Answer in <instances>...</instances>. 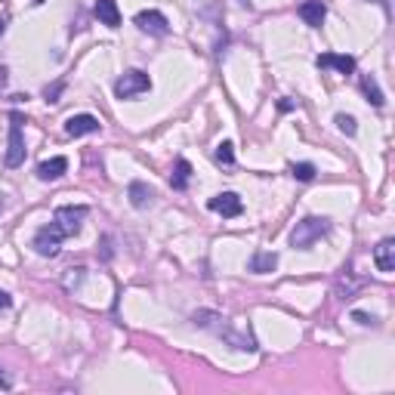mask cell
<instances>
[{
	"instance_id": "obj_18",
	"label": "cell",
	"mask_w": 395,
	"mask_h": 395,
	"mask_svg": "<svg viewBox=\"0 0 395 395\" xmlns=\"http://www.w3.org/2000/svg\"><path fill=\"white\" fill-rule=\"evenodd\" d=\"M361 93L367 96V102H371L374 108H383V90H380V83H377L371 74H361Z\"/></svg>"
},
{
	"instance_id": "obj_28",
	"label": "cell",
	"mask_w": 395,
	"mask_h": 395,
	"mask_svg": "<svg viewBox=\"0 0 395 395\" xmlns=\"http://www.w3.org/2000/svg\"><path fill=\"white\" fill-rule=\"evenodd\" d=\"M4 87H6V69L0 65V93H4Z\"/></svg>"
},
{
	"instance_id": "obj_2",
	"label": "cell",
	"mask_w": 395,
	"mask_h": 395,
	"mask_svg": "<svg viewBox=\"0 0 395 395\" xmlns=\"http://www.w3.org/2000/svg\"><path fill=\"white\" fill-rule=\"evenodd\" d=\"M148 90H151V78L146 71H139V69L124 71L121 78L114 81V96L117 99H136L142 93H148Z\"/></svg>"
},
{
	"instance_id": "obj_12",
	"label": "cell",
	"mask_w": 395,
	"mask_h": 395,
	"mask_svg": "<svg viewBox=\"0 0 395 395\" xmlns=\"http://www.w3.org/2000/svg\"><path fill=\"white\" fill-rule=\"evenodd\" d=\"M324 16H327V6L322 0H306V4H300V19L306 25H312V28H322Z\"/></svg>"
},
{
	"instance_id": "obj_16",
	"label": "cell",
	"mask_w": 395,
	"mask_h": 395,
	"mask_svg": "<svg viewBox=\"0 0 395 395\" xmlns=\"http://www.w3.org/2000/svg\"><path fill=\"white\" fill-rule=\"evenodd\" d=\"M96 16H99V22L102 25H108V28H117V25H121V10H117L114 0H99Z\"/></svg>"
},
{
	"instance_id": "obj_21",
	"label": "cell",
	"mask_w": 395,
	"mask_h": 395,
	"mask_svg": "<svg viewBox=\"0 0 395 395\" xmlns=\"http://www.w3.org/2000/svg\"><path fill=\"white\" fill-rule=\"evenodd\" d=\"M83 275H87V269H83V266H78V269H69V272H65V278H62L65 290H74V288H78V284L83 281Z\"/></svg>"
},
{
	"instance_id": "obj_8",
	"label": "cell",
	"mask_w": 395,
	"mask_h": 395,
	"mask_svg": "<svg viewBox=\"0 0 395 395\" xmlns=\"http://www.w3.org/2000/svg\"><path fill=\"white\" fill-rule=\"evenodd\" d=\"M220 337L229 343L232 349H238V352H254V349H257L254 337H250L247 331H241L238 324H223V327H220Z\"/></svg>"
},
{
	"instance_id": "obj_20",
	"label": "cell",
	"mask_w": 395,
	"mask_h": 395,
	"mask_svg": "<svg viewBox=\"0 0 395 395\" xmlns=\"http://www.w3.org/2000/svg\"><path fill=\"white\" fill-rule=\"evenodd\" d=\"M290 176L300 182H312L315 179V164H290Z\"/></svg>"
},
{
	"instance_id": "obj_9",
	"label": "cell",
	"mask_w": 395,
	"mask_h": 395,
	"mask_svg": "<svg viewBox=\"0 0 395 395\" xmlns=\"http://www.w3.org/2000/svg\"><path fill=\"white\" fill-rule=\"evenodd\" d=\"M374 266H377V272H383V275L395 272V241L392 238H383L380 244L374 247Z\"/></svg>"
},
{
	"instance_id": "obj_13",
	"label": "cell",
	"mask_w": 395,
	"mask_h": 395,
	"mask_svg": "<svg viewBox=\"0 0 395 395\" xmlns=\"http://www.w3.org/2000/svg\"><path fill=\"white\" fill-rule=\"evenodd\" d=\"M275 266H278V254H272V250H257L250 257V272H257V275L275 272Z\"/></svg>"
},
{
	"instance_id": "obj_3",
	"label": "cell",
	"mask_w": 395,
	"mask_h": 395,
	"mask_svg": "<svg viewBox=\"0 0 395 395\" xmlns=\"http://www.w3.org/2000/svg\"><path fill=\"white\" fill-rule=\"evenodd\" d=\"M87 213H90V210L83 207V204H65V207H56L53 223L59 225V232H62L65 238H71V235L81 232L83 220H87Z\"/></svg>"
},
{
	"instance_id": "obj_30",
	"label": "cell",
	"mask_w": 395,
	"mask_h": 395,
	"mask_svg": "<svg viewBox=\"0 0 395 395\" xmlns=\"http://www.w3.org/2000/svg\"><path fill=\"white\" fill-rule=\"evenodd\" d=\"M4 207H6V201H4V195H0V213H4Z\"/></svg>"
},
{
	"instance_id": "obj_33",
	"label": "cell",
	"mask_w": 395,
	"mask_h": 395,
	"mask_svg": "<svg viewBox=\"0 0 395 395\" xmlns=\"http://www.w3.org/2000/svg\"><path fill=\"white\" fill-rule=\"evenodd\" d=\"M377 4H386V0H377Z\"/></svg>"
},
{
	"instance_id": "obj_29",
	"label": "cell",
	"mask_w": 395,
	"mask_h": 395,
	"mask_svg": "<svg viewBox=\"0 0 395 395\" xmlns=\"http://www.w3.org/2000/svg\"><path fill=\"white\" fill-rule=\"evenodd\" d=\"M0 386H4V389H10V386H13V380H6V377L0 374Z\"/></svg>"
},
{
	"instance_id": "obj_31",
	"label": "cell",
	"mask_w": 395,
	"mask_h": 395,
	"mask_svg": "<svg viewBox=\"0 0 395 395\" xmlns=\"http://www.w3.org/2000/svg\"><path fill=\"white\" fill-rule=\"evenodd\" d=\"M4 31H6V22H4V19H0V35H4Z\"/></svg>"
},
{
	"instance_id": "obj_26",
	"label": "cell",
	"mask_w": 395,
	"mask_h": 395,
	"mask_svg": "<svg viewBox=\"0 0 395 395\" xmlns=\"http://www.w3.org/2000/svg\"><path fill=\"white\" fill-rule=\"evenodd\" d=\"M352 322L365 324V327H374V324H377V318H374V315H367V312H352Z\"/></svg>"
},
{
	"instance_id": "obj_23",
	"label": "cell",
	"mask_w": 395,
	"mask_h": 395,
	"mask_svg": "<svg viewBox=\"0 0 395 395\" xmlns=\"http://www.w3.org/2000/svg\"><path fill=\"white\" fill-rule=\"evenodd\" d=\"M213 322H220V315L216 312H195L191 315V324L195 327H213Z\"/></svg>"
},
{
	"instance_id": "obj_15",
	"label": "cell",
	"mask_w": 395,
	"mask_h": 395,
	"mask_svg": "<svg viewBox=\"0 0 395 395\" xmlns=\"http://www.w3.org/2000/svg\"><path fill=\"white\" fill-rule=\"evenodd\" d=\"M127 195H130V204L136 207V210H146L151 204V198H155V191H151L146 182H130V189H127Z\"/></svg>"
},
{
	"instance_id": "obj_6",
	"label": "cell",
	"mask_w": 395,
	"mask_h": 395,
	"mask_svg": "<svg viewBox=\"0 0 395 395\" xmlns=\"http://www.w3.org/2000/svg\"><path fill=\"white\" fill-rule=\"evenodd\" d=\"M136 25H139V31H146V35H155V37L170 35V22H167V16L158 13V10H142V13H136Z\"/></svg>"
},
{
	"instance_id": "obj_19",
	"label": "cell",
	"mask_w": 395,
	"mask_h": 395,
	"mask_svg": "<svg viewBox=\"0 0 395 395\" xmlns=\"http://www.w3.org/2000/svg\"><path fill=\"white\" fill-rule=\"evenodd\" d=\"M213 161L223 164V167H235V151H232V142H220L213 151Z\"/></svg>"
},
{
	"instance_id": "obj_32",
	"label": "cell",
	"mask_w": 395,
	"mask_h": 395,
	"mask_svg": "<svg viewBox=\"0 0 395 395\" xmlns=\"http://www.w3.org/2000/svg\"><path fill=\"white\" fill-rule=\"evenodd\" d=\"M241 4H244V6H250V0H241Z\"/></svg>"
},
{
	"instance_id": "obj_7",
	"label": "cell",
	"mask_w": 395,
	"mask_h": 395,
	"mask_svg": "<svg viewBox=\"0 0 395 395\" xmlns=\"http://www.w3.org/2000/svg\"><path fill=\"white\" fill-rule=\"evenodd\" d=\"M213 213H223V216H241L244 213V204H241V198L235 195V191H220L216 198H210V204H207Z\"/></svg>"
},
{
	"instance_id": "obj_14",
	"label": "cell",
	"mask_w": 395,
	"mask_h": 395,
	"mask_svg": "<svg viewBox=\"0 0 395 395\" xmlns=\"http://www.w3.org/2000/svg\"><path fill=\"white\" fill-rule=\"evenodd\" d=\"M65 170H69V161L65 158H49V161H44L37 167V179H44V182H53L59 179Z\"/></svg>"
},
{
	"instance_id": "obj_4",
	"label": "cell",
	"mask_w": 395,
	"mask_h": 395,
	"mask_svg": "<svg viewBox=\"0 0 395 395\" xmlns=\"http://www.w3.org/2000/svg\"><path fill=\"white\" fill-rule=\"evenodd\" d=\"M6 167H22L25 164V136H22V114L13 112L10 114V146L4 155Z\"/></svg>"
},
{
	"instance_id": "obj_10",
	"label": "cell",
	"mask_w": 395,
	"mask_h": 395,
	"mask_svg": "<svg viewBox=\"0 0 395 395\" xmlns=\"http://www.w3.org/2000/svg\"><path fill=\"white\" fill-rule=\"evenodd\" d=\"M65 133L69 136H87V133H99V117L93 114H71L65 121Z\"/></svg>"
},
{
	"instance_id": "obj_5",
	"label": "cell",
	"mask_w": 395,
	"mask_h": 395,
	"mask_svg": "<svg viewBox=\"0 0 395 395\" xmlns=\"http://www.w3.org/2000/svg\"><path fill=\"white\" fill-rule=\"evenodd\" d=\"M62 241H65V235L59 232L56 223H49V225H44V229H37V235H35V250H37L40 257H56L59 247H62Z\"/></svg>"
},
{
	"instance_id": "obj_1",
	"label": "cell",
	"mask_w": 395,
	"mask_h": 395,
	"mask_svg": "<svg viewBox=\"0 0 395 395\" xmlns=\"http://www.w3.org/2000/svg\"><path fill=\"white\" fill-rule=\"evenodd\" d=\"M327 232H331V220H327V216H306V220H300L297 225H293V232H290V247H297V250H312Z\"/></svg>"
},
{
	"instance_id": "obj_24",
	"label": "cell",
	"mask_w": 395,
	"mask_h": 395,
	"mask_svg": "<svg viewBox=\"0 0 395 395\" xmlns=\"http://www.w3.org/2000/svg\"><path fill=\"white\" fill-rule=\"evenodd\" d=\"M358 288H361V281H346V278H340V281H337V293H340L343 300H349Z\"/></svg>"
},
{
	"instance_id": "obj_22",
	"label": "cell",
	"mask_w": 395,
	"mask_h": 395,
	"mask_svg": "<svg viewBox=\"0 0 395 395\" xmlns=\"http://www.w3.org/2000/svg\"><path fill=\"white\" fill-rule=\"evenodd\" d=\"M337 127H340V133H346V136H355L358 133V124L352 114H337Z\"/></svg>"
},
{
	"instance_id": "obj_27",
	"label": "cell",
	"mask_w": 395,
	"mask_h": 395,
	"mask_svg": "<svg viewBox=\"0 0 395 395\" xmlns=\"http://www.w3.org/2000/svg\"><path fill=\"white\" fill-rule=\"evenodd\" d=\"M13 306V297L6 290H0V312H4V309H10Z\"/></svg>"
},
{
	"instance_id": "obj_17",
	"label": "cell",
	"mask_w": 395,
	"mask_h": 395,
	"mask_svg": "<svg viewBox=\"0 0 395 395\" xmlns=\"http://www.w3.org/2000/svg\"><path fill=\"white\" fill-rule=\"evenodd\" d=\"M189 179H191V164L186 161V158H179V161L173 164V173H170V186L176 191L189 189Z\"/></svg>"
},
{
	"instance_id": "obj_11",
	"label": "cell",
	"mask_w": 395,
	"mask_h": 395,
	"mask_svg": "<svg viewBox=\"0 0 395 395\" xmlns=\"http://www.w3.org/2000/svg\"><path fill=\"white\" fill-rule=\"evenodd\" d=\"M318 69H334L340 74H352V71H355V59H352V56H340V53H322V56H318Z\"/></svg>"
},
{
	"instance_id": "obj_25",
	"label": "cell",
	"mask_w": 395,
	"mask_h": 395,
	"mask_svg": "<svg viewBox=\"0 0 395 395\" xmlns=\"http://www.w3.org/2000/svg\"><path fill=\"white\" fill-rule=\"evenodd\" d=\"M62 87H65V83H62V81H56V83H53V87H47V90H44V96H47V102H59V93H62Z\"/></svg>"
}]
</instances>
